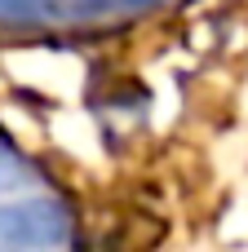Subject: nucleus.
<instances>
[{
	"label": "nucleus",
	"mask_w": 248,
	"mask_h": 252,
	"mask_svg": "<svg viewBox=\"0 0 248 252\" xmlns=\"http://www.w3.org/2000/svg\"><path fill=\"white\" fill-rule=\"evenodd\" d=\"M75 239V217L53 195H31L0 204V244L4 248H62Z\"/></svg>",
	"instance_id": "nucleus-1"
},
{
	"label": "nucleus",
	"mask_w": 248,
	"mask_h": 252,
	"mask_svg": "<svg viewBox=\"0 0 248 252\" xmlns=\"http://www.w3.org/2000/svg\"><path fill=\"white\" fill-rule=\"evenodd\" d=\"M49 18H62L58 0H0V22L35 27V22H49Z\"/></svg>",
	"instance_id": "nucleus-2"
},
{
	"label": "nucleus",
	"mask_w": 248,
	"mask_h": 252,
	"mask_svg": "<svg viewBox=\"0 0 248 252\" xmlns=\"http://www.w3.org/2000/svg\"><path fill=\"white\" fill-rule=\"evenodd\" d=\"M35 182V173H31V164L9 146V142H0V195H9V190H22V186H31Z\"/></svg>",
	"instance_id": "nucleus-3"
}]
</instances>
